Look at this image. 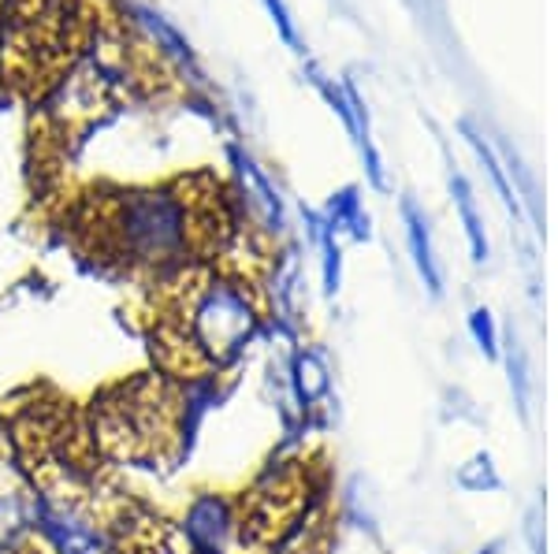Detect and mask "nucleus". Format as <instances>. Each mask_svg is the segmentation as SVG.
Here are the masks:
<instances>
[{
  "label": "nucleus",
  "instance_id": "f257e3e1",
  "mask_svg": "<svg viewBox=\"0 0 558 554\" xmlns=\"http://www.w3.org/2000/svg\"><path fill=\"white\" fill-rule=\"evenodd\" d=\"M160 324L172 328L202 380H209L246 357L265 324V309L250 283L231 275H205L179 294L175 309L160 317Z\"/></svg>",
  "mask_w": 558,
  "mask_h": 554
},
{
  "label": "nucleus",
  "instance_id": "1a4fd4ad",
  "mask_svg": "<svg viewBox=\"0 0 558 554\" xmlns=\"http://www.w3.org/2000/svg\"><path fill=\"white\" fill-rule=\"evenodd\" d=\"M462 131L470 134V141H473V149H476V157L484 160V168H488L492 172V178H495V190H499V198L507 201V209H514V217H518V194L510 190V183H507V175H502V168H499V160H495V153L488 146H484L481 138H476V134L470 131V123H462Z\"/></svg>",
  "mask_w": 558,
  "mask_h": 554
},
{
  "label": "nucleus",
  "instance_id": "f8f14e48",
  "mask_svg": "<svg viewBox=\"0 0 558 554\" xmlns=\"http://www.w3.org/2000/svg\"><path fill=\"white\" fill-rule=\"evenodd\" d=\"M320 257H324V294L339 291V246H336V231L324 227L320 231Z\"/></svg>",
  "mask_w": 558,
  "mask_h": 554
},
{
  "label": "nucleus",
  "instance_id": "9b49d317",
  "mask_svg": "<svg viewBox=\"0 0 558 554\" xmlns=\"http://www.w3.org/2000/svg\"><path fill=\"white\" fill-rule=\"evenodd\" d=\"M142 15V23L149 26L153 30V38H157L160 45H165L168 52H172V57H179V60H191V45H186L183 38H179V30H172V26H168L165 20H160V15H153V12H138Z\"/></svg>",
  "mask_w": 558,
  "mask_h": 554
},
{
  "label": "nucleus",
  "instance_id": "f03ea898",
  "mask_svg": "<svg viewBox=\"0 0 558 554\" xmlns=\"http://www.w3.org/2000/svg\"><path fill=\"white\" fill-rule=\"evenodd\" d=\"M105 231L120 257L160 272L186 261L197 235V212L172 190H134L112 205Z\"/></svg>",
  "mask_w": 558,
  "mask_h": 554
},
{
  "label": "nucleus",
  "instance_id": "ddd939ff",
  "mask_svg": "<svg viewBox=\"0 0 558 554\" xmlns=\"http://www.w3.org/2000/svg\"><path fill=\"white\" fill-rule=\"evenodd\" d=\"M265 8H268V15H272V20H276V26H279V38H283L287 45H291L294 52H302L299 30H294L291 12H287V4H283V0H265Z\"/></svg>",
  "mask_w": 558,
  "mask_h": 554
},
{
  "label": "nucleus",
  "instance_id": "9d476101",
  "mask_svg": "<svg viewBox=\"0 0 558 554\" xmlns=\"http://www.w3.org/2000/svg\"><path fill=\"white\" fill-rule=\"evenodd\" d=\"M470 335L476 338V346H481L488 357H499V332H495V320L484 306H476L470 312Z\"/></svg>",
  "mask_w": 558,
  "mask_h": 554
},
{
  "label": "nucleus",
  "instance_id": "7ed1b4c3",
  "mask_svg": "<svg viewBox=\"0 0 558 554\" xmlns=\"http://www.w3.org/2000/svg\"><path fill=\"white\" fill-rule=\"evenodd\" d=\"M0 554H38L34 532V477L15 428L0 421Z\"/></svg>",
  "mask_w": 558,
  "mask_h": 554
},
{
  "label": "nucleus",
  "instance_id": "6e6552de",
  "mask_svg": "<svg viewBox=\"0 0 558 554\" xmlns=\"http://www.w3.org/2000/svg\"><path fill=\"white\" fill-rule=\"evenodd\" d=\"M454 484L462 491H470V495H484V491H499L502 488V477L499 469H495L492 454H473L465 466H458L454 472Z\"/></svg>",
  "mask_w": 558,
  "mask_h": 554
},
{
  "label": "nucleus",
  "instance_id": "4468645a",
  "mask_svg": "<svg viewBox=\"0 0 558 554\" xmlns=\"http://www.w3.org/2000/svg\"><path fill=\"white\" fill-rule=\"evenodd\" d=\"M525 535H529L533 554H544V510H539V506H533L525 517Z\"/></svg>",
  "mask_w": 558,
  "mask_h": 554
},
{
  "label": "nucleus",
  "instance_id": "20e7f679",
  "mask_svg": "<svg viewBox=\"0 0 558 554\" xmlns=\"http://www.w3.org/2000/svg\"><path fill=\"white\" fill-rule=\"evenodd\" d=\"M283 380H287V391H291L294 406H299L302 414H313V409L331 395V369L317 346H294L291 361H287V369H283Z\"/></svg>",
  "mask_w": 558,
  "mask_h": 554
},
{
  "label": "nucleus",
  "instance_id": "423d86ee",
  "mask_svg": "<svg viewBox=\"0 0 558 554\" xmlns=\"http://www.w3.org/2000/svg\"><path fill=\"white\" fill-rule=\"evenodd\" d=\"M499 354H502V361H507L510 391H514V406H518L521 421H529V417H533V372H529V350L521 346L514 328H507V335L499 338Z\"/></svg>",
  "mask_w": 558,
  "mask_h": 554
},
{
  "label": "nucleus",
  "instance_id": "0eeeda50",
  "mask_svg": "<svg viewBox=\"0 0 558 554\" xmlns=\"http://www.w3.org/2000/svg\"><path fill=\"white\" fill-rule=\"evenodd\" d=\"M451 194H454L458 220H462V227H465V238H470L473 261L484 264L488 261V235H484L481 212H476V201H473V186L465 183V175H451Z\"/></svg>",
  "mask_w": 558,
  "mask_h": 554
},
{
  "label": "nucleus",
  "instance_id": "39448f33",
  "mask_svg": "<svg viewBox=\"0 0 558 554\" xmlns=\"http://www.w3.org/2000/svg\"><path fill=\"white\" fill-rule=\"evenodd\" d=\"M402 223H407V243H410V257L417 264V275L425 280V287L432 298H444V268H439V257L432 249V231L425 212L417 209L413 198H402Z\"/></svg>",
  "mask_w": 558,
  "mask_h": 554
}]
</instances>
